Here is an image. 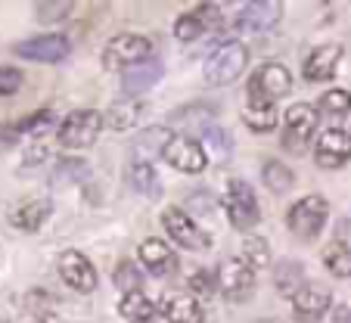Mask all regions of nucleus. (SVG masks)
Instances as JSON below:
<instances>
[{"label":"nucleus","instance_id":"16","mask_svg":"<svg viewBox=\"0 0 351 323\" xmlns=\"http://www.w3.org/2000/svg\"><path fill=\"white\" fill-rule=\"evenodd\" d=\"M50 211H53V205H50L47 196H28V199H22V202L13 205L10 224L22 233H38L40 227H44V221L50 218Z\"/></svg>","mask_w":351,"mask_h":323},{"label":"nucleus","instance_id":"15","mask_svg":"<svg viewBox=\"0 0 351 323\" xmlns=\"http://www.w3.org/2000/svg\"><path fill=\"white\" fill-rule=\"evenodd\" d=\"M60 277H62V283L72 286L75 292H93L97 289V271H93L90 258H84L75 249L60 255Z\"/></svg>","mask_w":351,"mask_h":323},{"label":"nucleus","instance_id":"35","mask_svg":"<svg viewBox=\"0 0 351 323\" xmlns=\"http://www.w3.org/2000/svg\"><path fill=\"white\" fill-rule=\"evenodd\" d=\"M25 84V75L16 66H0V97H13V93L22 91Z\"/></svg>","mask_w":351,"mask_h":323},{"label":"nucleus","instance_id":"1","mask_svg":"<svg viewBox=\"0 0 351 323\" xmlns=\"http://www.w3.org/2000/svg\"><path fill=\"white\" fill-rule=\"evenodd\" d=\"M153 53L156 44L146 34H115L106 44V50H103V66L109 72H128V69L140 66V62H149Z\"/></svg>","mask_w":351,"mask_h":323},{"label":"nucleus","instance_id":"11","mask_svg":"<svg viewBox=\"0 0 351 323\" xmlns=\"http://www.w3.org/2000/svg\"><path fill=\"white\" fill-rule=\"evenodd\" d=\"M162 227H165V233L174 239L178 246H184V249L190 252H199L208 246V237L206 230H199L196 221L186 215V211L180 208H165L162 211Z\"/></svg>","mask_w":351,"mask_h":323},{"label":"nucleus","instance_id":"38","mask_svg":"<svg viewBox=\"0 0 351 323\" xmlns=\"http://www.w3.org/2000/svg\"><path fill=\"white\" fill-rule=\"evenodd\" d=\"M19 134H22L19 125H0V156L10 152L16 143H19Z\"/></svg>","mask_w":351,"mask_h":323},{"label":"nucleus","instance_id":"36","mask_svg":"<svg viewBox=\"0 0 351 323\" xmlns=\"http://www.w3.org/2000/svg\"><path fill=\"white\" fill-rule=\"evenodd\" d=\"M193 13L202 19V25L206 28H218V25H224V13H221V7L218 3H199Z\"/></svg>","mask_w":351,"mask_h":323},{"label":"nucleus","instance_id":"32","mask_svg":"<svg viewBox=\"0 0 351 323\" xmlns=\"http://www.w3.org/2000/svg\"><path fill=\"white\" fill-rule=\"evenodd\" d=\"M112 283L119 286L121 292H140V283H143V274L137 271L134 261H119L115 264V274H112Z\"/></svg>","mask_w":351,"mask_h":323},{"label":"nucleus","instance_id":"40","mask_svg":"<svg viewBox=\"0 0 351 323\" xmlns=\"http://www.w3.org/2000/svg\"><path fill=\"white\" fill-rule=\"evenodd\" d=\"M50 121H53V112H50V109H40L38 115H32L28 121H22L19 128H22V131H34V134H38V131H44Z\"/></svg>","mask_w":351,"mask_h":323},{"label":"nucleus","instance_id":"5","mask_svg":"<svg viewBox=\"0 0 351 323\" xmlns=\"http://www.w3.org/2000/svg\"><path fill=\"white\" fill-rule=\"evenodd\" d=\"M103 119L93 109H75L62 119L60 125V146L62 149H87V146L97 143Z\"/></svg>","mask_w":351,"mask_h":323},{"label":"nucleus","instance_id":"37","mask_svg":"<svg viewBox=\"0 0 351 323\" xmlns=\"http://www.w3.org/2000/svg\"><path fill=\"white\" fill-rule=\"evenodd\" d=\"M50 304H53V296H47V292H28L25 296V308L28 311H34V314H44L47 317V311H50Z\"/></svg>","mask_w":351,"mask_h":323},{"label":"nucleus","instance_id":"26","mask_svg":"<svg viewBox=\"0 0 351 323\" xmlns=\"http://www.w3.org/2000/svg\"><path fill=\"white\" fill-rule=\"evenodd\" d=\"M128 180L137 193L143 196H159L162 193V184H159V174H156L153 165H146V162H131L128 165Z\"/></svg>","mask_w":351,"mask_h":323},{"label":"nucleus","instance_id":"41","mask_svg":"<svg viewBox=\"0 0 351 323\" xmlns=\"http://www.w3.org/2000/svg\"><path fill=\"white\" fill-rule=\"evenodd\" d=\"M34 323H60V320H56L53 314H47V317H38V320H34Z\"/></svg>","mask_w":351,"mask_h":323},{"label":"nucleus","instance_id":"7","mask_svg":"<svg viewBox=\"0 0 351 323\" xmlns=\"http://www.w3.org/2000/svg\"><path fill=\"white\" fill-rule=\"evenodd\" d=\"M332 308V292L320 283H305L292 296V317L298 323H320Z\"/></svg>","mask_w":351,"mask_h":323},{"label":"nucleus","instance_id":"3","mask_svg":"<svg viewBox=\"0 0 351 323\" xmlns=\"http://www.w3.org/2000/svg\"><path fill=\"white\" fill-rule=\"evenodd\" d=\"M326 218H330V202H326L324 196H317V193L302 196L289 211H286V224H289V230L295 233V237H305V239L317 237V233L324 230Z\"/></svg>","mask_w":351,"mask_h":323},{"label":"nucleus","instance_id":"13","mask_svg":"<svg viewBox=\"0 0 351 323\" xmlns=\"http://www.w3.org/2000/svg\"><path fill=\"white\" fill-rule=\"evenodd\" d=\"M283 19V7L271 3V0H255V3H245L237 16V28L243 34H265L271 32L277 22Z\"/></svg>","mask_w":351,"mask_h":323},{"label":"nucleus","instance_id":"10","mask_svg":"<svg viewBox=\"0 0 351 323\" xmlns=\"http://www.w3.org/2000/svg\"><path fill=\"white\" fill-rule=\"evenodd\" d=\"M162 158L174 171H184V174H202L208 168V152L193 137H174Z\"/></svg>","mask_w":351,"mask_h":323},{"label":"nucleus","instance_id":"39","mask_svg":"<svg viewBox=\"0 0 351 323\" xmlns=\"http://www.w3.org/2000/svg\"><path fill=\"white\" fill-rule=\"evenodd\" d=\"M190 289L196 292V296H208V292L215 289V286H212V274H208V271H193L190 274Z\"/></svg>","mask_w":351,"mask_h":323},{"label":"nucleus","instance_id":"28","mask_svg":"<svg viewBox=\"0 0 351 323\" xmlns=\"http://www.w3.org/2000/svg\"><path fill=\"white\" fill-rule=\"evenodd\" d=\"M140 119V103L137 99H125V103H112L106 112V125L112 128V131H131L134 125H137Z\"/></svg>","mask_w":351,"mask_h":323},{"label":"nucleus","instance_id":"24","mask_svg":"<svg viewBox=\"0 0 351 323\" xmlns=\"http://www.w3.org/2000/svg\"><path fill=\"white\" fill-rule=\"evenodd\" d=\"M199 143H202V149H206L215 162H227V158L233 156V137L218 125L202 128V131H199Z\"/></svg>","mask_w":351,"mask_h":323},{"label":"nucleus","instance_id":"9","mask_svg":"<svg viewBox=\"0 0 351 323\" xmlns=\"http://www.w3.org/2000/svg\"><path fill=\"white\" fill-rule=\"evenodd\" d=\"M218 286H221V292H224V298H230V302H243V298H249L252 289H255V271L239 255H233L221 264Z\"/></svg>","mask_w":351,"mask_h":323},{"label":"nucleus","instance_id":"2","mask_svg":"<svg viewBox=\"0 0 351 323\" xmlns=\"http://www.w3.org/2000/svg\"><path fill=\"white\" fill-rule=\"evenodd\" d=\"M245 66H249V50H245V44L227 40V44H221L206 60L202 75H206V81L212 87H224V84H233V81L245 72Z\"/></svg>","mask_w":351,"mask_h":323},{"label":"nucleus","instance_id":"6","mask_svg":"<svg viewBox=\"0 0 351 323\" xmlns=\"http://www.w3.org/2000/svg\"><path fill=\"white\" fill-rule=\"evenodd\" d=\"M13 50H16V56L32 60V62H62L72 53V40L66 34H38V38L19 40Z\"/></svg>","mask_w":351,"mask_h":323},{"label":"nucleus","instance_id":"20","mask_svg":"<svg viewBox=\"0 0 351 323\" xmlns=\"http://www.w3.org/2000/svg\"><path fill=\"white\" fill-rule=\"evenodd\" d=\"M243 121L252 128L255 134L274 131V128H277V103H274V99L258 97V93H249V97H245Z\"/></svg>","mask_w":351,"mask_h":323},{"label":"nucleus","instance_id":"23","mask_svg":"<svg viewBox=\"0 0 351 323\" xmlns=\"http://www.w3.org/2000/svg\"><path fill=\"white\" fill-rule=\"evenodd\" d=\"M156 311L159 308L149 302V296H146L143 289L128 292V296H121V302H119V314L125 317V320H131V323H153Z\"/></svg>","mask_w":351,"mask_h":323},{"label":"nucleus","instance_id":"44","mask_svg":"<svg viewBox=\"0 0 351 323\" xmlns=\"http://www.w3.org/2000/svg\"><path fill=\"white\" fill-rule=\"evenodd\" d=\"M0 323H10V320H3V317H0Z\"/></svg>","mask_w":351,"mask_h":323},{"label":"nucleus","instance_id":"27","mask_svg":"<svg viewBox=\"0 0 351 323\" xmlns=\"http://www.w3.org/2000/svg\"><path fill=\"white\" fill-rule=\"evenodd\" d=\"M324 264L332 277H351V243L336 239L324 249Z\"/></svg>","mask_w":351,"mask_h":323},{"label":"nucleus","instance_id":"34","mask_svg":"<svg viewBox=\"0 0 351 323\" xmlns=\"http://www.w3.org/2000/svg\"><path fill=\"white\" fill-rule=\"evenodd\" d=\"M206 32H208V28L202 25V19H199L193 10L174 19V38H178V40H196L199 34H206Z\"/></svg>","mask_w":351,"mask_h":323},{"label":"nucleus","instance_id":"12","mask_svg":"<svg viewBox=\"0 0 351 323\" xmlns=\"http://www.w3.org/2000/svg\"><path fill=\"white\" fill-rule=\"evenodd\" d=\"M292 91V75L286 66L280 62H265L261 69H255V75L249 78V93H258L265 99H274L277 103L280 97Z\"/></svg>","mask_w":351,"mask_h":323},{"label":"nucleus","instance_id":"31","mask_svg":"<svg viewBox=\"0 0 351 323\" xmlns=\"http://www.w3.org/2000/svg\"><path fill=\"white\" fill-rule=\"evenodd\" d=\"M317 109H320L324 115L342 119V115H348V109H351V93H348V91H342V87H332V91L320 93Z\"/></svg>","mask_w":351,"mask_h":323},{"label":"nucleus","instance_id":"18","mask_svg":"<svg viewBox=\"0 0 351 323\" xmlns=\"http://www.w3.org/2000/svg\"><path fill=\"white\" fill-rule=\"evenodd\" d=\"M174 140V134L168 128L156 125V128H146L143 134L131 140V162H146V165H153V158L165 156L168 143Z\"/></svg>","mask_w":351,"mask_h":323},{"label":"nucleus","instance_id":"30","mask_svg":"<svg viewBox=\"0 0 351 323\" xmlns=\"http://www.w3.org/2000/svg\"><path fill=\"white\" fill-rule=\"evenodd\" d=\"M261 178H265V184H267V190H271V193H286L292 184H295V174H292V168H286L283 162H277V158L265 162V168H261Z\"/></svg>","mask_w":351,"mask_h":323},{"label":"nucleus","instance_id":"4","mask_svg":"<svg viewBox=\"0 0 351 323\" xmlns=\"http://www.w3.org/2000/svg\"><path fill=\"white\" fill-rule=\"evenodd\" d=\"M224 211L237 230H252L261 221V208H258V199H255V190L239 178H233L230 184H227Z\"/></svg>","mask_w":351,"mask_h":323},{"label":"nucleus","instance_id":"43","mask_svg":"<svg viewBox=\"0 0 351 323\" xmlns=\"http://www.w3.org/2000/svg\"><path fill=\"white\" fill-rule=\"evenodd\" d=\"M255 323H280V320H255Z\"/></svg>","mask_w":351,"mask_h":323},{"label":"nucleus","instance_id":"8","mask_svg":"<svg viewBox=\"0 0 351 323\" xmlns=\"http://www.w3.org/2000/svg\"><path fill=\"white\" fill-rule=\"evenodd\" d=\"M314 162L320 168H330V171L345 168L351 162V134L342 128H326L314 143Z\"/></svg>","mask_w":351,"mask_h":323},{"label":"nucleus","instance_id":"25","mask_svg":"<svg viewBox=\"0 0 351 323\" xmlns=\"http://www.w3.org/2000/svg\"><path fill=\"white\" fill-rule=\"evenodd\" d=\"M302 280H305V267H302V261L283 258V261L274 264V283H277V292H283V296H295V292L302 289Z\"/></svg>","mask_w":351,"mask_h":323},{"label":"nucleus","instance_id":"22","mask_svg":"<svg viewBox=\"0 0 351 323\" xmlns=\"http://www.w3.org/2000/svg\"><path fill=\"white\" fill-rule=\"evenodd\" d=\"M137 258L143 261V267L149 274H156V277H162V274H171L174 271V252L168 249V243H162V239H143L137 249Z\"/></svg>","mask_w":351,"mask_h":323},{"label":"nucleus","instance_id":"21","mask_svg":"<svg viewBox=\"0 0 351 323\" xmlns=\"http://www.w3.org/2000/svg\"><path fill=\"white\" fill-rule=\"evenodd\" d=\"M159 81H162V62L149 60V62H140V66L121 72V91L128 97H137V93H146L149 87H156Z\"/></svg>","mask_w":351,"mask_h":323},{"label":"nucleus","instance_id":"42","mask_svg":"<svg viewBox=\"0 0 351 323\" xmlns=\"http://www.w3.org/2000/svg\"><path fill=\"white\" fill-rule=\"evenodd\" d=\"M348 230H351V218H345L342 227H339V233H348Z\"/></svg>","mask_w":351,"mask_h":323},{"label":"nucleus","instance_id":"14","mask_svg":"<svg viewBox=\"0 0 351 323\" xmlns=\"http://www.w3.org/2000/svg\"><path fill=\"white\" fill-rule=\"evenodd\" d=\"M317 128V109L311 103H292L286 109V146L289 149H305Z\"/></svg>","mask_w":351,"mask_h":323},{"label":"nucleus","instance_id":"33","mask_svg":"<svg viewBox=\"0 0 351 323\" xmlns=\"http://www.w3.org/2000/svg\"><path fill=\"white\" fill-rule=\"evenodd\" d=\"M38 22H44V25H56V22L69 19L75 10L72 0H50V3H38Z\"/></svg>","mask_w":351,"mask_h":323},{"label":"nucleus","instance_id":"17","mask_svg":"<svg viewBox=\"0 0 351 323\" xmlns=\"http://www.w3.org/2000/svg\"><path fill=\"white\" fill-rule=\"evenodd\" d=\"M159 311L168 323H206V314H202L199 302L190 292H180V289H168L159 302Z\"/></svg>","mask_w":351,"mask_h":323},{"label":"nucleus","instance_id":"29","mask_svg":"<svg viewBox=\"0 0 351 323\" xmlns=\"http://www.w3.org/2000/svg\"><path fill=\"white\" fill-rule=\"evenodd\" d=\"M243 258L252 271H261V267H271V246H267L265 237H255V233H249V237H243Z\"/></svg>","mask_w":351,"mask_h":323},{"label":"nucleus","instance_id":"19","mask_svg":"<svg viewBox=\"0 0 351 323\" xmlns=\"http://www.w3.org/2000/svg\"><path fill=\"white\" fill-rule=\"evenodd\" d=\"M339 62H342V47L339 44H324L317 47V50H311V56L305 60V69H302V75H305L308 81H330L332 75H336Z\"/></svg>","mask_w":351,"mask_h":323}]
</instances>
